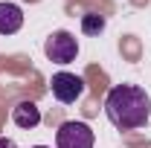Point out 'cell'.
Returning <instances> with one entry per match:
<instances>
[{
  "label": "cell",
  "mask_w": 151,
  "mask_h": 148,
  "mask_svg": "<svg viewBox=\"0 0 151 148\" xmlns=\"http://www.w3.org/2000/svg\"><path fill=\"white\" fill-rule=\"evenodd\" d=\"M105 113L119 131L142 128L151 116V99L137 84H116L105 99Z\"/></svg>",
  "instance_id": "6da1fadb"
},
{
  "label": "cell",
  "mask_w": 151,
  "mask_h": 148,
  "mask_svg": "<svg viewBox=\"0 0 151 148\" xmlns=\"http://www.w3.org/2000/svg\"><path fill=\"white\" fill-rule=\"evenodd\" d=\"M0 148H18V142L9 139V137H0Z\"/></svg>",
  "instance_id": "ba28073f"
},
{
  "label": "cell",
  "mask_w": 151,
  "mask_h": 148,
  "mask_svg": "<svg viewBox=\"0 0 151 148\" xmlns=\"http://www.w3.org/2000/svg\"><path fill=\"white\" fill-rule=\"evenodd\" d=\"M12 122H15L18 128H23V131L38 128V122H41L38 105L35 102H20V105H15V108H12Z\"/></svg>",
  "instance_id": "5b68a950"
},
{
  "label": "cell",
  "mask_w": 151,
  "mask_h": 148,
  "mask_svg": "<svg viewBox=\"0 0 151 148\" xmlns=\"http://www.w3.org/2000/svg\"><path fill=\"white\" fill-rule=\"evenodd\" d=\"M102 29H105V18H102V15L87 12V15L81 18V32H84V35H99Z\"/></svg>",
  "instance_id": "52a82bcc"
},
{
  "label": "cell",
  "mask_w": 151,
  "mask_h": 148,
  "mask_svg": "<svg viewBox=\"0 0 151 148\" xmlns=\"http://www.w3.org/2000/svg\"><path fill=\"white\" fill-rule=\"evenodd\" d=\"M44 52H47V58H50L52 64H70V61H76V55H78V41H76V35L58 29V32H52V35L47 38Z\"/></svg>",
  "instance_id": "7a4b0ae2"
},
{
  "label": "cell",
  "mask_w": 151,
  "mask_h": 148,
  "mask_svg": "<svg viewBox=\"0 0 151 148\" xmlns=\"http://www.w3.org/2000/svg\"><path fill=\"white\" fill-rule=\"evenodd\" d=\"M32 148H50V145H32Z\"/></svg>",
  "instance_id": "9c48e42d"
},
{
  "label": "cell",
  "mask_w": 151,
  "mask_h": 148,
  "mask_svg": "<svg viewBox=\"0 0 151 148\" xmlns=\"http://www.w3.org/2000/svg\"><path fill=\"white\" fill-rule=\"evenodd\" d=\"M96 137L87 122H64L55 134V148H93Z\"/></svg>",
  "instance_id": "3957f363"
},
{
  "label": "cell",
  "mask_w": 151,
  "mask_h": 148,
  "mask_svg": "<svg viewBox=\"0 0 151 148\" xmlns=\"http://www.w3.org/2000/svg\"><path fill=\"white\" fill-rule=\"evenodd\" d=\"M50 87H52V96H55L61 105H70V102H76L84 93V81L76 73H55L52 81H50Z\"/></svg>",
  "instance_id": "277c9868"
},
{
  "label": "cell",
  "mask_w": 151,
  "mask_h": 148,
  "mask_svg": "<svg viewBox=\"0 0 151 148\" xmlns=\"http://www.w3.org/2000/svg\"><path fill=\"white\" fill-rule=\"evenodd\" d=\"M23 26V12L15 3H0V35H15Z\"/></svg>",
  "instance_id": "8992f818"
}]
</instances>
